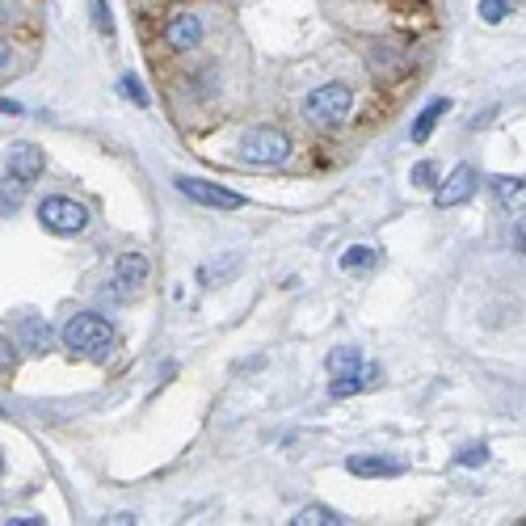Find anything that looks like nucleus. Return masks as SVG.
<instances>
[{"instance_id":"obj_1","label":"nucleus","mask_w":526,"mask_h":526,"mask_svg":"<svg viewBox=\"0 0 526 526\" xmlns=\"http://www.w3.org/2000/svg\"><path fill=\"white\" fill-rule=\"evenodd\" d=\"M59 341H64L68 350L85 354V358H106L114 350V325L106 316H93V312H80L72 316L64 329H59Z\"/></svg>"},{"instance_id":"obj_2","label":"nucleus","mask_w":526,"mask_h":526,"mask_svg":"<svg viewBox=\"0 0 526 526\" xmlns=\"http://www.w3.org/2000/svg\"><path fill=\"white\" fill-rule=\"evenodd\" d=\"M350 110H354V93L341 80H329V85H320L303 97V118L312 127H341L350 118Z\"/></svg>"},{"instance_id":"obj_3","label":"nucleus","mask_w":526,"mask_h":526,"mask_svg":"<svg viewBox=\"0 0 526 526\" xmlns=\"http://www.w3.org/2000/svg\"><path fill=\"white\" fill-rule=\"evenodd\" d=\"M291 156V139L274 131V127H249L240 135V160H249V165H282V160Z\"/></svg>"},{"instance_id":"obj_4","label":"nucleus","mask_w":526,"mask_h":526,"mask_svg":"<svg viewBox=\"0 0 526 526\" xmlns=\"http://www.w3.org/2000/svg\"><path fill=\"white\" fill-rule=\"evenodd\" d=\"M38 224H43L47 232L55 236H76V232H85L89 224V211L80 207L76 198H64V194H51L38 202Z\"/></svg>"},{"instance_id":"obj_5","label":"nucleus","mask_w":526,"mask_h":526,"mask_svg":"<svg viewBox=\"0 0 526 526\" xmlns=\"http://www.w3.org/2000/svg\"><path fill=\"white\" fill-rule=\"evenodd\" d=\"M148 274H152V266H148L144 253H118V261H114V295L135 299L148 287Z\"/></svg>"},{"instance_id":"obj_6","label":"nucleus","mask_w":526,"mask_h":526,"mask_svg":"<svg viewBox=\"0 0 526 526\" xmlns=\"http://www.w3.org/2000/svg\"><path fill=\"white\" fill-rule=\"evenodd\" d=\"M177 190L202 202V207H215V211H236V207H245V198L224 190V186H211V181H198V177H177Z\"/></svg>"},{"instance_id":"obj_7","label":"nucleus","mask_w":526,"mask_h":526,"mask_svg":"<svg viewBox=\"0 0 526 526\" xmlns=\"http://www.w3.org/2000/svg\"><path fill=\"white\" fill-rule=\"evenodd\" d=\"M476 186H480V173H476L472 165H459V169H451V177L434 190V207H442V211L459 207V202H468V198L476 194Z\"/></svg>"},{"instance_id":"obj_8","label":"nucleus","mask_w":526,"mask_h":526,"mask_svg":"<svg viewBox=\"0 0 526 526\" xmlns=\"http://www.w3.org/2000/svg\"><path fill=\"white\" fill-rule=\"evenodd\" d=\"M165 43H169L173 51L198 47V43H202V22H198L194 13H173L169 22H165Z\"/></svg>"},{"instance_id":"obj_9","label":"nucleus","mask_w":526,"mask_h":526,"mask_svg":"<svg viewBox=\"0 0 526 526\" xmlns=\"http://www.w3.org/2000/svg\"><path fill=\"white\" fill-rule=\"evenodd\" d=\"M43 169H47L43 148H34V144H13L9 148V169L5 173L22 177V181H38V177H43Z\"/></svg>"},{"instance_id":"obj_10","label":"nucleus","mask_w":526,"mask_h":526,"mask_svg":"<svg viewBox=\"0 0 526 526\" xmlns=\"http://www.w3.org/2000/svg\"><path fill=\"white\" fill-rule=\"evenodd\" d=\"M375 383H379V367H371V362H367V367H362L358 375H341V379H333V383H329V392L341 400V396H358V392H367V388H375Z\"/></svg>"},{"instance_id":"obj_11","label":"nucleus","mask_w":526,"mask_h":526,"mask_svg":"<svg viewBox=\"0 0 526 526\" xmlns=\"http://www.w3.org/2000/svg\"><path fill=\"white\" fill-rule=\"evenodd\" d=\"M493 190L505 211H526V177H493Z\"/></svg>"},{"instance_id":"obj_12","label":"nucleus","mask_w":526,"mask_h":526,"mask_svg":"<svg viewBox=\"0 0 526 526\" xmlns=\"http://www.w3.org/2000/svg\"><path fill=\"white\" fill-rule=\"evenodd\" d=\"M442 114H451V101H447V97H434L430 106L417 114V123H413V131H409V135H413V144H426L430 131L438 127V118H442Z\"/></svg>"},{"instance_id":"obj_13","label":"nucleus","mask_w":526,"mask_h":526,"mask_svg":"<svg viewBox=\"0 0 526 526\" xmlns=\"http://www.w3.org/2000/svg\"><path fill=\"white\" fill-rule=\"evenodd\" d=\"M350 472H354V476H400L404 463L379 459V455H354V459H350Z\"/></svg>"},{"instance_id":"obj_14","label":"nucleus","mask_w":526,"mask_h":526,"mask_svg":"<svg viewBox=\"0 0 526 526\" xmlns=\"http://www.w3.org/2000/svg\"><path fill=\"white\" fill-rule=\"evenodd\" d=\"M325 367H329V375H333V379H341V375H358L362 367H367V362H362V350L341 346V350H329Z\"/></svg>"},{"instance_id":"obj_15","label":"nucleus","mask_w":526,"mask_h":526,"mask_svg":"<svg viewBox=\"0 0 526 526\" xmlns=\"http://www.w3.org/2000/svg\"><path fill=\"white\" fill-rule=\"evenodd\" d=\"M51 325H47V320H38V316H26L22 320V346L26 350H34V354H43L47 346H51Z\"/></svg>"},{"instance_id":"obj_16","label":"nucleus","mask_w":526,"mask_h":526,"mask_svg":"<svg viewBox=\"0 0 526 526\" xmlns=\"http://www.w3.org/2000/svg\"><path fill=\"white\" fill-rule=\"evenodd\" d=\"M295 526H341L346 518H341L337 510H325V505H303V510L291 518Z\"/></svg>"},{"instance_id":"obj_17","label":"nucleus","mask_w":526,"mask_h":526,"mask_svg":"<svg viewBox=\"0 0 526 526\" xmlns=\"http://www.w3.org/2000/svg\"><path fill=\"white\" fill-rule=\"evenodd\" d=\"M379 261V249H367V245H354L341 253V270H371Z\"/></svg>"},{"instance_id":"obj_18","label":"nucleus","mask_w":526,"mask_h":526,"mask_svg":"<svg viewBox=\"0 0 526 526\" xmlns=\"http://www.w3.org/2000/svg\"><path fill=\"white\" fill-rule=\"evenodd\" d=\"M26 186H30V181H22V177L5 173V194H0V207H5V215H13L17 207H22V198H26Z\"/></svg>"},{"instance_id":"obj_19","label":"nucleus","mask_w":526,"mask_h":526,"mask_svg":"<svg viewBox=\"0 0 526 526\" xmlns=\"http://www.w3.org/2000/svg\"><path fill=\"white\" fill-rule=\"evenodd\" d=\"M510 13H514V0H480V22H489V26L505 22Z\"/></svg>"},{"instance_id":"obj_20","label":"nucleus","mask_w":526,"mask_h":526,"mask_svg":"<svg viewBox=\"0 0 526 526\" xmlns=\"http://www.w3.org/2000/svg\"><path fill=\"white\" fill-rule=\"evenodd\" d=\"M455 463L459 468H484V463H489V447H484V442H468V447L455 455Z\"/></svg>"},{"instance_id":"obj_21","label":"nucleus","mask_w":526,"mask_h":526,"mask_svg":"<svg viewBox=\"0 0 526 526\" xmlns=\"http://www.w3.org/2000/svg\"><path fill=\"white\" fill-rule=\"evenodd\" d=\"M118 89H123L127 101H135V106H148V93H144V85H139V76H123L118 80Z\"/></svg>"},{"instance_id":"obj_22","label":"nucleus","mask_w":526,"mask_h":526,"mask_svg":"<svg viewBox=\"0 0 526 526\" xmlns=\"http://www.w3.org/2000/svg\"><path fill=\"white\" fill-rule=\"evenodd\" d=\"M434 177H438V169H434V160H421V165H413V186L417 190H426V186H434Z\"/></svg>"},{"instance_id":"obj_23","label":"nucleus","mask_w":526,"mask_h":526,"mask_svg":"<svg viewBox=\"0 0 526 526\" xmlns=\"http://www.w3.org/2000/svg\"><path fill=\"white\" fill-rule=\"evenodd\" d=\"M93 26H97L101 34H114V26H110V9H106V0H93Z\"/></svg>"},{"instance_id":"obj_24","label":"nucleus","mask_w":526,"mask_h":526,"mask_svg":"<svg viewBox=\"0 0 526 526\" xmlns=\"http://www.w3.org/2000/svg\"><path fill=\"white\" fill-rule=\"evenodd\" d=\"M514 245L526 253V215H518V224H514Z\"/></svg>"},{"instance_id":"obj_25","label":"nucleus","mask_w":526,"mask_h":526,"mask_svg":"<svg viewBox=\"0 0 526 526\" xmlns=\"http://www.w3.org/2000/svg\"><path fill=\"white\" fill-rule=\"evenodd\" d=\"M43 518H34V514H22V518H5V526H38Z\"/></svg>"}]
</instances>
